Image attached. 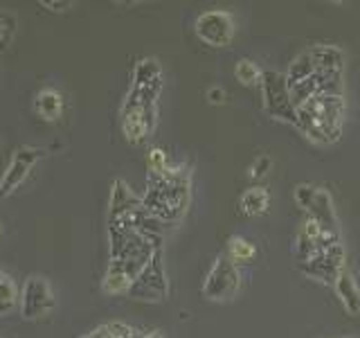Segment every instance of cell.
Masks as SVG:
<instances>
[{
  "instance_id": "obj_17",
  "label": "cell",
  "mask_w": 360,
  "mask_h": 338,
  "mask_svg": "<svg viewBox=\"0 0 360 338\" xmlns=\"http://www.w3.org/2000/svg\"><path fill=\"white\" fill-rule=\"evenodd\" d=\"M315 73L318 70H315V61L311 56V50H304L295 56V59H292L286 79H288V84H297V82H304V79L313 77Z\"/></svg>"
},
{
  "instance_id": "obj_18",
  "label": "cell",
  "mask_w": 360,
  "mask_h": 338,
  "mask_svg": "<svg viewBox=\"0 0 360 338\" xmlns=\"http://www.w3.org/2000/svg\"><path fill=\"white\" fill-rule=\"evenodd\" d=\"M225 255H228L230 262H234L236 266H239V264L252 262V259L257 257V248H255V244L243 239V237H232V239L228 242V253Z\"/></svg>"
},
{
  "instance_id": "obj_21",
  "label": "cell",
  "mask_w": 360,
  "mask_h": 338,
  "mask_svg": "<svg viewBox=\"0 0 360 338\" xmlns=\"http://www.w3.org/2000/svg\"><path fill=\"white\" fill-rule=\"evenodd\" d=\"M16 30H18L16 16L0 7V50L9 48V43L14 41V37H16Z\"/></svg>"
},
{
  "instance_id": "obj_14",
  "label": "cell",
  "mask_w": 360,
  "mask_h": 338,
  "mask_svg": "<svg viewBox=\"0 0 360 338\" xmlns=\"http://www.w3.org/2000/svg\"><path fill=\"white\" fill-rule=\"evenodd\" d=\"M333 287H335L338 298L342 302V307L352 315H358L360 313V289L356 284L354 275L349 273V270H342V273L335 277Z\"/></svg>"
},
{
  "instance_id": "obj_23",
  "label": "cell",
  "mask_w": 360,
  "mask_h": 338,
  "mask_svg": "<svg viewBox=\"0 0 360 338\" xmlns=\"http://www.w3.org/2000/svg\"><path fill=\"white\" fill-rule=\"evenodd\" d=\"M16 298H18V293H16V284H14V280L9 277L7 270L0 268V302L16 304Z\"/></svg>"
},
{
  "instance_id": "obj_7",
  "label": "cell",
  "mask_w": 360,
  "mask_h": 338,
  "mask_svg": "<svg viewBox=\"0 0 360 338\" xmlns=\"http://www.w3.org/2000/svg\"><path fill=\"white\" fill-rule=\"evenodd\" d=\"M196 37L207 43L210 48H225L232 43L234 37V20L228 11L221 9H210L205 14H200L196 18Z\"/></svg>"
},
{
  "instance_id": "obj_4",
  "label": "cell",
  "mask_w": 360,
  "mask_h": 338,
  "mask_svg": "<svg viewBox=\"0 0 360 338\" xmlns=\"http://www.w3.org/2000/svg\"><path fill=\"white\" fill-rule=\"evenodd\" d=\"M239 287H241L239 268H236L234 262H230L228 255H223L214 262L212 270L207 273L205 284H202V296L210 300H230L236 296Z\"/></svg>"
},
{
  "instance_id": "obj_20",
  "label": "cell",
  "mask_w": 360,
  "mask_h": 338,
  "mask_svg": "<svg viewBox=\"0 0 360 338\" xmlns=\"http://www.w3.org/2000/svg\"><path fill=\"white\" fill-rule=\"evenodd\" d=\"M234 77L239 79L243 86H262V79H264V73L262 68H259L255 61L250 59H241L234 68Z\"/></svg>"
},
{
  "instance_id": "obj_12",
  "label": "cell",
  "mask_w": 360,
  "mask_h": 338,
  "mask_svg": "<svg viewBox=\"0 0 360 338\" xmlns=\"http://www.w3.org/2000/svg\"><path fill=\"white\" fill-rule=\"evenodd\" d=\"M309 217H313L322 225V232L338 234V217H335V210H333L331 194L326 189L318 187V196H315L313 206L309 210Z\"/></svg>"
},
{
  "instance_id": "obj_27",
  "label": "cell",
  "mask_w": 360,
  "mask_h": 338,
  "mask_svg": "<svg viewBox=\"0 0 360 338\" xmlns=\"http://www.w3.org/2000/svg\"><path fill=\"white\" fill-rule=\"evenodd\" d=\"M207 99H210V104H223L225 101V90L219 88V86H214L207 90Z\"/></svg>"
},
{
  "instance_id": "obj_30",
  "label": "cell",
  "mask_w": 360,
  "mask_h": 338,
  "mask_svg": "<svg viewBox=\"0 0 360 338\" xmlns=\"http://www.w3.org/2000/svg\"><path fill=\"white\" fill-rule=\"evenodd\" d=\"M0 234H3V223H0Z\"/></svg>"
},
{
  "instance_id": "obj_15",
  "label": "cell",
  "mask_w": 360,
  "mask_h": 338,
  "mask_svg": "<svg viewBox=\"0 0 360 338\" xmlns=\"http://www.w3.org/2000/svg\"><path fill=\"white\" fill-rule=\"evenodd\" d=\"M34 108H37V113L43 120H48V122L59 120L63 113V95L54 88H43L39 90Z\"/></svg>"
},
{
  "instance_id": "obj_9",
  "label": "cell",
  "mask_w": 360,
  "mask_h": 338,
  "mask_svg": "<svg viewBox=\"0 0 360 338\" xmlns=\"http://www.w3.org/2000/svg\"><path fill=\"white\" fill-rule=\"evenodd\" d=\"M155 106H135L124 101L122 106V131L131 144H140L149 138V133L155 127Z\"/></svg>"
},
{
  "instance_id": "obj_13",
  "label": "cell",
  "mask_w": 360,
  "mask_h": 338,
  "mask_svg": "<svg viewBox=\"0 0 360 338\" xmlns=\"http://www.w3.org/2000/svg\"><path fill=\"white\" fill-rule=\"evenodd\" d=\"M311 56L318 73H345V54L333 45H311Z\"/></svg>"
},
{
  "instance_id": "obj_3",
  "label": "cell",
  "mask_w": 360,
  "mask_h": 338,
  "mask_svg": "<svg viewBox=\"0 0 360 338\" xmlns=\"http://www.w3.org/2000/svg\"><path fill=\"white\" fill-rule=\"evenodd\" d=\"M262 95H264V108L270 118L297 124V108L290 99L286 75L266 70L262 79Z\"/></svg>"
},
{
  "instance_id": "obj_16",
  "label": "cell",
  "mask_w": 360,
  "mask_h": 338,
  "mask_svg": "<svg viewBox=\"0 0 360 338\" xmlns=\"http://www.w3.org/2000/svg\"><path fill=\"white\" fill-rule=\"evenodd\" d=\"M268 203L270 196L264 187H250L241 196V212L248 214V217H259V214H264L268 210Z\"/></svg>"
},
{
  "instance_id": "obj_19",
  "label": "cell",
  "mask_w": 360,
  "mask_h": 338,
  "mask_svg": "<svg viewBox=\"0 0 360 338\" xmlns=\"http://www.w3.org/2000/svg\"><path fill=\"white\" fill-rule=\"evenodd\" d=\"M155 82H162L160 65H158L155 59H142L133 70V84L149 86V84H155Z\"/></svg>"
},
{
  "instance_id": "obj_6",
  "label": "cell",
  "mask_w": 360,
  "mask_h": 338,
  "mask_svg": "<svg viewBox=\"0 0 360 338\" xmlns=\"http://www.w3.org/2000/svg\"><path fill=\"white\" fill-rule=\"evenodd\" d=\"M129 296L135 300H151L160 302L167 296V277L162 268V253L155 251L151 262L144 266V270L133 280Z\"/></svg>"
},
{
  "instance_id": "obj_1",
  "label": "cell",
  "mask_w": 360,
  "mask_h": 338,
  "mask_svg": "<svg viewBox=\"0 0 360 338\" xmlns=\"http://www.w3.org/2000/svg\"><path fill=\"white\" fill-rule=\"evenodd\" d=\"M345 99L335 95H315L297 108V127L315 144H333L342 135Z\"/></svg>"
},
{
  "instance_id": "obj_29",
  "label": "cell",
  "mask_w": 360,
  "mask_h": 338,
  "mask_svg": "<svg viewBox=\"0 0 360 338\" xmlns=\"http://www.w3.org/2000/svg\"><path fill=\"white\" fill-rule=\"evenodd\" d=\"M16 304H9V302H0V315H7L11 309H14Z\"/></svg>"
},
{
  "instance_id": "obj_25",
  "label": "cell",
  "mask_w": 360,
  "mask_h": 338,
  "mask_svg": "<svg viewBox=\"0 0 360 338\" xmlns=\"http://www.w3.org/2000/svg\"><path fill=\"white\" fill-rule=\"evenodd\" d=\"M270 167H273V161H270L268 156H257V161L250 167V176L252 178H262V176H266L270 172Z\"/></svg>"
},
{
  "instance_id": "obj_28",
  "label": "cell",
  "mask_w": 360,
  "mask_h": 338,
  "mask_svg": "<svg viewBox=\"0 0 360 338\" xmlns=\"http://www.w3.org/2000/svg\"><path fill=\"white\" fill-rule=\"evenodd\" d=\"M41 5H43V7H50L52 11H63V9H68V7H72L70 0H63V3H59V0H56V3H52V0H43Z\"/></svg>"
},
{
  "instance_id": "obj_2",
  "label": "cell",
  "mask_w": 360,
  "mask_h": 338,
  "mask_svg": "<svg viewBox=\"0 0 360 338\" xmlns=\"http://www.w3.org/2000/svg\"><path fill=\"white\" fill-rule=\"evenodd\" d=\"M189 201V178L178 169H169L167 174H151L149 189L142 199V206L153 217L169 223L180 219Z\"/></svg>"
},
{
  "instance_id": "obj_10",
  "label": "cell",
  "mask_w": 360,
  "mask_h": 338,
  "mask_svg": "<svg viewBox=\"0 0 360 338\" xmlns=\"http://www.w3.org/2000/svg\"><path fill=\"white\" fill-rule=\"evenodd\" d=\"M302 273H307L315 280H322V282H335V277L345 270V251H342V244H338L329 251H322L318 253L309 262H302L300 264Z\"/></svg>"
},
{
  "instance_id": "obj_11",
  "label": "cell",
  "mask_w": 360,
  "mask_h": 338,
  "mask_svg": "<svg viewBox=\"0 0 360 338\" xmlns=\"http://www.w3.org/2000/svg\"><path fill=\"white\" fill-rule=\"evenodd\" d=\"M138 208H142V199L135 196L133 192L127 187V183H124V180H115V185H112V194H110L108 223L129 217V214L135 212Z\"/></svg>"
},
{
  "instance_id": "obj_8",
  "label": "cell",
  "mask_w": 360,
  "mask_h": 338,
  "mask_svg": "<svg viewBox=\"0 0 360 338\" xmlns=\"http://www.w3.org/2000/svg\"><path fill=\"white\" fill-rule=\"evenodd\" d=\"M43 156H45V151L37 149V146H18V149L14 151V156H11L3 178H0V199L9 196L11 192H14L22 180L27 178L30 169L37 165Z\"/></svg>"
},
{
  "instance_id": "obj_26",
  "label": "cell",
  "mask_w": 360,
  "mask_h": 338,
  "mask_svg": "<svg viewBox=\"0 0 360 338\" xmlns=\"http://www.w3.org/2000/svg\"><path fill=\"white\" fill-rule=\"evenodd\" d=\"M300 232L302 234H307L309 239H313V242H318L320 239V234H322V225L315 221L313 217H307V221L302 223V228H300Z\"/></svg>"
},
{
  "instance_id": "obj_5",
  "label": "cell",
  "mask_w": 360,
  "mask_h": 338,
  "mask_svg": "<svg viewBox=\"0 0 360 338\" xmlns=\"http://www.w3.org/2000/svg\"><path fill=\"white\" fill-rule=\"evenodd\" d=\"M54 309V293L50 282L41 275H30L20 293V315L25 320H37Z\"/></svg>"
},
{
  "instance_id": "obj_24",
  "label": "cell",
  "mask_w": 360,
  "mask_h": 338,
  "mask_svg": "<svg viewBox=\"0 0 360 338\" xmlns=\"http://www.w3.org/2000/svg\"><path fill=\"white\" fill-rule=\"evenodd\" d=\"M146 163H149V169H151V174H167L169 169V158L162 149H151L149 151V158H146Z\"/></svg>"
},
{
  "instance_id": "obj_22",
  "label": "cell",
  "mask_w": 360,
  "mask_h": 338,
  "mask_svg": "<svg viewBox=\"0 0 360 338\" xmlns=\"http://www.w3.org/2000/svg\"><path fill=\"white\" fill-rule=\"evenodd\" d=\"M315 196H318V187L309 185V183H300L295 189H292V199H295V203L302 210H311Z\"/></svg>"
}]
</instances>
